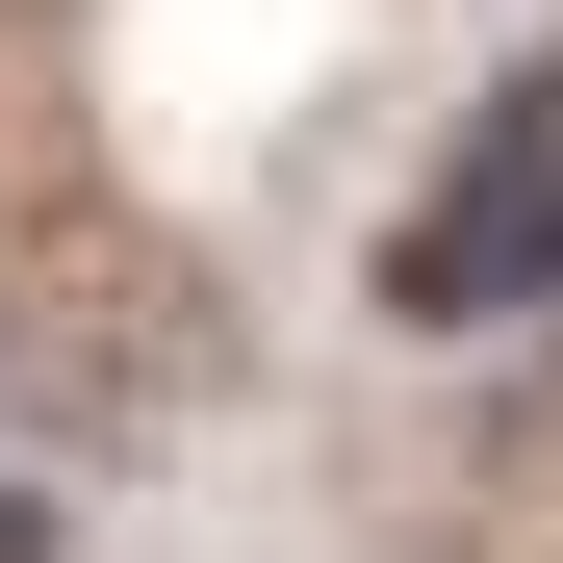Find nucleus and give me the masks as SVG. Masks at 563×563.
<instances>
[{
	"label": "nucleus",
	"mask_w": 563,
	"mask_h": 563,
	"mask_svg": "<svg viewBox=\"0 0 563 563\" xmlns=\"http://www.w3.org/2000/svg\"><path fill=\"white\" fill-rule=\"evenodd\" d=\"M410 358H487V333H538L563 308V52H512L487 103L435 129V179L385 206V282H358Z\"/></svg>",
	"instance_id": "1"
},
{
	"label": "nucleus",
	"mask_w": 563,
	"mask_h": 563,
	"mask_svg": "<svg viewBox=\"0 0 563 563\" xmlns=\"http://www.w3.org/2000/svg\"><path fill=\"white\" fill-rule=\"evenodd\" d=\"M0 563H77V512H52V487H26V461H0Z\"/></svg>",
	"instance_id": "2"
}]
</instances>
